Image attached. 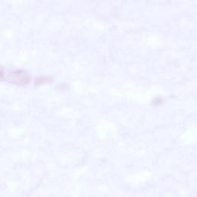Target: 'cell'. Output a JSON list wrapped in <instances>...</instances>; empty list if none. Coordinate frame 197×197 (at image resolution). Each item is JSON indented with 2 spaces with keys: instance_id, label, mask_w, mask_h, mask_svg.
Listing matches in <instances>:
<instances>
[]
</instances>
